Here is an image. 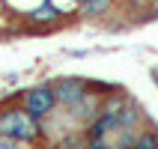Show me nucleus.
Listing matches in <instances>:
<instances>
[{
	"mask_svg": "<svg viewBox=\"0 0 158 149\" xmlns=\"http://www.w3.org/2000/svg\"><path fill=\"white\" fill-rule=\"evenodd\" d=\"M54 93H57V101H60V105L75 107V105H81V101L89 96V87H87V81L66 78V81H60V84L54 87Z\"/></svg>",
	"mask_w": 158,
	"mask_h": 149,
	"instance_id": "obj_3",
	"label": "nucleus"
},
{
	"mask_svg": "<svg viewBox=\"0 0 158 149\" xmlns=\"http://www.w3.org/2000/svg\"><path fill=\"white\" fill-rule=\"evenodd\" d=\"M87 149H110V146H107L105 140H89V146H87Z\"/></svg>",
	"mask_w": 158,
	"mask_h": 149,
	"instance_id": "obj_9",
	"label": "nucleus"
},
{
	"mask_svg": "<svg viewBox=\"0 0 158 149\" xmlns=\"http://www.w3.org/2000/svg\"><path fill=\"white\" fill-rule=\"evenodd\" d=\"M63 15V9L60 6H54L51 0H42V6H36L27 12V18L30 21H36V24H48V21H57V18Z\"/></svg>",
	"mask_w": 158,
	"mask_h": 149,
	"instance_id": "obj_4",
	"label": "nucleus"
},
{
	"mask_svg": "<svg viewBox=\"0 0 158 149\" xmlns=\"http://www.w3.org/2000/svg\"><path fill=\"white\" fill-rule=\"evenodd\" d=\"M0 134L3 137H12L18 143H33L39 137V119L30 116L24 107H12V110H3L0 114Z\"/></svg>",
	"mask_w": 158,
	"mask_h": 149,
	"instance_id": "obj_1",
	"label": "nucleus"
},
{
	"mask_svg": "<svg viewBox=\"0 0 158 149\" xmlns=\"http://www.w3.org/2000/svg\"><path fill=\"white\" fill-rule=\"evenodd\" d=\"M57 149H78V143H75V140H66V143H60Z\"/></svg>",
	"mask_w": 158,
	"mask_h": 149,
	"instance_id": "obj_10",
	"label": "nucleus"
},
{
	"mask_svg": "<svg viewBox=\"0 0 158 149\" xmlns=\"http://www.w3.org/2000/svg\"><path fill=\"white\" fill-rule=\"evenodd\" d=\"M134 149H158V134H155V131H143V134H137Z\"/></svg>",
	"mask_w": 158,
	"mask_h": 149,
	"instance_id": "obj_7",
	"label": "nucleus"
},
{
	"mask_svg": "<svg viewBox=\"0 0 158 149\" xmlns=\"http://www.w3.org/2000/svg\"><path fill=\"white\" fill-rule=\"evenodd\" d=\"M78 3H87V0H78Z\"/></svg>",
	"mask_w": 158,
	"mask_h": 149,
	"instance_id": "obj_11",
	"label": "nucleus"
},
{
	"mask_svg": "<svg viewBox=\"0 0 158 149\" xmlns=\"http://www.w3.org/2000/svg\"><path fill=\"white\" fill-rule=\"evenodd\" d=\"M107 6H110V0H87V3H81L84 15H105Z\"/></svg>",
	"mask_w": 158,
	"mask_h": 149,
	"instance_id": "obj_6",
	"label": "nucleus"
},
{
	"mask_svg": "<svg viewBox=\"0 0 158 149\" xmlns=\"http://www.w3.org/2000/svg\"><path fill=\"white\" fill-rule=\"evenodd\" d=\"M57 105H60V101H57V93H54L51 84H39V87H33V89L24 93V110L30 116H36V119L54 114Z\"/></svg>",
	"mask_w": 158,
	"mask_h": 149,
	"instance_id": "obj_2",
	"label": "nucleus"
},
{
	"mask_svg": "<svg viewBox=\"0 0 158 149\" xmlns=\"http://www.w3.org/2000/svg\"><path fill=\"white\" fill-rule=\"evenodd\" d=\"M0 149H21V146H18V140H12V137H3V134H0Z\"/></svg>",
	"mask_w": 158,
	"mask_h": 149,
	"instance_id": "obj_8",
	"label": "nucleus"
},
{
	"mask_svg": "<svg viewBox=\"0 0 158 149\" xmlns=\"http://www.w3.org/2000/svg\"><path fill=\"white\" fill-rule=\"evenodd\" d=\"M140 122V110L134 105H125L123 110H119V116H116V131H125V128H134V125Z\"/></svg>",
	"mask_w": 158,
	"mask_h": 149,
	"instance_id": "obj_5",
	"label": "nucleus"
}]
</instances>
